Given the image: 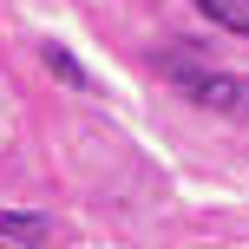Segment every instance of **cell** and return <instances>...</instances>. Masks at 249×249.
Segmentation results:
<instances>
[{"label":"cell","instance_id":"6da1fadb","mask_svg":"<svg viewBox=\"0 0 249 249\" xmlns=\"http://www.w3.org/2000/svg\"><path fill=\"white\" fill-rule=\"evenodd\" d=\"M164 72L190 92V105L223 112V118H249V79L243 72H203V66H190V59H164Z\"/></svg>","mask_w":249,"mask_h":249},{"label":"cell","instance_id":"7a4b0ae2","mask_svg":"<svg viewBox=\"0 0 249 249\" xmlns=\"http://www.w3.org/2000/svg\"><path fill=\"white\" fill-rule=\"evenodd\" d=\"M0 243H53V216H33V210H0Z\"/></svg>","mask_w":249,"mask_h":249},{"label":"cell","instance_id":"3957f363","mask_svg":"<svg viewBox=\"0 0 249 249\" xmlns=\"http://www.w3.org/2000/svg\"><path fill=\"white\" fill-rule=\"evenodd\" d=\"M39 59H46V72H59L66 86H92V79H86V66H79L72 53L59 46V39H46V46H39Z\"/></svg>","mask_w":249,"mask_h":249},{"label":"cell","instance_id":"277c9868","mask_svg":"<svg viewBox=\"0 0 249 249\" xmlns=\"http://www.w3.org/2000/svg\"><path fill=\"white\" fill-rule=\"evenodd\" d=\"M223 33H249V0H197Z\"/></svg>","mask_w":249,"mask_h":249},{"label":"cell","instance_id":"5b68a950","mask_svg":"<svg viewBox=\"0 0 249 249\" xmlns=\"http://www.w3.org/2000/svg\"><path fill=\"white\" fill-rule=\"evenodd\" d=\"M0 249H7V243H0Z\"/></svg>","mask_w":249,"mask_h":249}]
</instances>
